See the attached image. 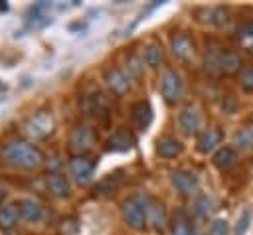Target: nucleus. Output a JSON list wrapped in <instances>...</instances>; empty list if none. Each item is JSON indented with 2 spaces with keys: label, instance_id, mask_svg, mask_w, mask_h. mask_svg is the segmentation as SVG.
I'll return each instance as SVG.
<instances>
[{
  "label": "nucleus",
  "instance_id": "13",
  "mask_svg": "<svg viewBox=\"0 0 253 235\" xmlns=\"http://www.w3.org/2000/svg\"><path fill=\"white\" fill-rule=\"evenodd\" d=\"M219 142H221V130L217 126H208V128L200 130L196 136V148L202 154H210V152L217 150Z\"/></svg>",
  "mask_w": 253,
  "mask_h": 235
},
{
  "label": "nucleus",
  "instance_id": "31",
  "mask_svg": "<svg viewBox=\"0 0 253 235\" xmlns=\"http://www.w3.org/2000/svg\"><path fill=\"white\" fill-rule=\"evenodd\" d=\"M239 85L243 87V91L253 93V65H245L239 73Z\"/></svg>",
  "mask_w": 253,
  "mask_h": 235
},
{
  "label": "nucleus",
  "instance_id": "12",
  "mask_svg": "<svg viewBox=\"0 0 253 235\" xmlns=\"http://www.w3.org/2000/svg\"><path fill=\"white\" fill-rule=\"evenodd\" d=\"M16 209H18V217L26 223H38L43 215L42 203L34 197H20L16 201Z\"/></svg>",
  "mask_w": 253,
  "mask_h": 235
},
{
  "label": "nucleus",
  "instance_id": "15",
  "mask_svg": "<svg viewBox=\"0 0 253 235\" xmlns=\"http://www.w3.org/2000/svg\"><path fill=\"white\" fill-rule=\"evenodd\" d=\"M134 144H136V140H134L132 132L126 130V128H119L107 140V150H111V152H128V150L134 148Z\"/></svg>",
  "mask_w": 253,
  "mask_h": 235
},
{
  "label": "nucleus",
  "instance_id": "33",
  "mask_svg": "<svg viewBox=\"0 0 253 235\" xmlns=\"http://www.w3.org/2000/svg\"><path fill=\"white\" fill-rule=\"evenodd\" d=\"M202 12H206V16H210L206 22L210 24H215V26H221L225 24V12L221 8H204Z\"/></svg>",
  "mask_w": 253,
  "mask_h": 235
},
{
  "label": "nucleus",
  "instance_id": "11",
  "mask_svg": "<svg viewBox=\"0 0 253 235\" xmlns=\"http://www.w3.org/2000/svg\"><path fill=\"white\" fill-rule=\"evenodd\" d=\"M170 49H172V53L178 57V59H192L194 57V53H196V43H194V39L188 36V34H184V32H176V34H172L170 36Z\"/></svg>",
  "mask_w": 253,
  "mask_h": 235
},
{
  "label": "nucleus",
  "instance_id": "1",
  "mask_svg": "<svg viewBox=\"0 0 253 235\" xmlns=\"http://www.w3.org/2000/svg\"><path fill=\"white\" fill-rule=\"evenodd\" d=\"M0 158H2V162L8 164V166L26 168V170L38 168V166L42 164V154H40V150H38L34 144H30V142H26V140H18V138L8 140V142L2 144V148H0Z\"/></svg>",
  "mask_w": 253,
  "mask_h": 235
},
{
  "label": "nucleus",
  "instance_id": "22",
  "mask_svg": "<svg viewBox=\"0 0 253 235\" xmlns=\"http://www.w3.org/2000/svg\"><path fill=\"white\" fill-rule=\"evenodd\" d=\"M140 55H142V61H144L148 67H158V65L162 63V59H164V49H162L160 43L150 41V43L144 45V49H142Z\"/></svg>",
  "mask_w": 253,
  "mask_h": 235
},
{
  "label": "nucleus",
  "instance_id": "14",
  "mask_svg": "<svg viewBox=\"0 0 253 235\" xmlns=\"http://www.w3.org/2000/svg\"><path fill=\"white\" fill-rule=\"evenodd\" d=\"M152 117H154V113H152V107L148 101H138L130 107V122L138 130H146L152 122Z\"/></svg>",
  "mask_w": 253,
  "mask_h": 235
},
{
  "label": "nucleus",
  "instance_id": "19",
  "mask_svg": "<svg viewBox=\"0 0 253 235\" xmlns=\"http://www.w3.org/2000/svg\"><path fill=\"white\" fill-rule=\"evenodd\" d=\"M148 225L154 231H162L168 225V215H166V209H164L162 201L150 199V203H148Z\"/></svg>",
  "mask_w": 253,
  "mask_h": 235
},
{
  "label": "nucleus",
  "instance_id": "5",
  "mask_svg": "<svg viewBox=\"0 0 253 235\" xmlns=\"http://www.w3.org/2000/svg\"><path fill=\"white\" fill-rule=\"evenodd\" d=\"M51 130H53V117L49 111H38L26 120V132L36 140L45 138Z\"/></svg>",
  "mask_w": 253,
  "mask_h": 235
},
{
  "label": "nucleus",
  "instance_id": "29",
  "mask_svg": "<svg viewBox=\"0 0 253 235\" xmlns=\"http://www.w3.org/2000/svg\"><path fill=\"white\" fill-rule=\"evenodd\" d=\"M142 69H144L142 55L130 53V55L126 57V71H128V77H140V75H142Z\"/></svg>",
  "mask_w": 253,
  "mask_h": 235
},
{
  "label": "nucleus",
  "instance_id": "24",
  "mask_svg": "<svg viewBox=\"0 0 253 235\" xmlns=\"http://www.w3.org/2000/svg\"><path fill=\"white\" fill-rule=\"evenodd\" d=\"M235 39H237V43H239L245 51L253 53V20H249V22H245V24H241V26L237 28Z\"/></svg>",
  "mask_w": 253,
  "mask_h": 235
},
{
  "label": "nucleus",
  "instance_id": "10",
  "mask_svg": "<svg viewBox=\"0 0 253 235\" xmlns=\"http://www.w3.org/2000/svg\"><path fill=\"white\" fill-rule=\"evenodd\" d=\"M176 122H178V128L182 130V134H186V136L196 134V132L200 130V124H202V117H200L198 107H194V105L184 107V109L178 113Z\"/></svg>",
  "mask_w": 253,
  "mask_h": 235
},
{
  "label": "nucleus",
  "instance_id": "32",
  "mask_svg": "<svg viewBox=\"0 0 253 235\" xmlns=\"http://www.w3.org/2000/svg\"><path fill=\"white\" fill-rule=\"evenodd\" d=\"M208 235H229V225L223 217H217L210 223V229H208Z\"/></svg>",
  "mask_w": 253,
  "mask_h": 235
},
{
  "label": "nucleus",
  "instance_id": "4",
  "mask_svg": "<svg viewBox=\"0 0 253 235\" xmlns=\"http://www.w3.org/2000/svg\"><path fill=\"white\" fill-rule=\"evenodd\" d=\"M158 89H160V95L162 99L168 103V105H176L180 103L182 95H184V81L180 77V73L172 67H166L162 69L160 73V79H158Z\"/></svg>",
  "mask_w": 253,
  "mask_h": 235
},
{
  "label": "nucleus",
  "instance_id": "21",
  "mask_svg": "<svg viewBox=\"0 0 253 235\" xmlns=\"http://www.w3.org/2000/svg\"><path fill=\"white\" fill-rule=\"evenodd\" d=\"M170 235H198V231L186 213H178L170 221Z\"/></svg>",
  "mask_w": 253,
  "mask_h": 235
},
{
  "label": "nucleus",
  "instance_id": "26",
  "mask_svg": "<svg viewBox=\"0 0 253 235\" xmlns=\"http://www.w3.org/2000/svg\"><path fill=\"white\" fill-rule=\"evenodd\" d=\"M233 144L239 150H249L253 148V128L251 126H241L233 132Z\"/></svg>",
  "mask_w": 253,
  "mask_h": 235
},
{
  "label": "nucleus",
  "instance_id": "35",
  "mask_svg": "<svg viewBox=\"0 0 253 235\" xmlns=\"http://www.w3.org/2000/svg\"><path fill=\"white\" fill-rule=\"evenodd\" d=\"M6 8H8V4H6V2H2V4H0V10H6Z\"/></svg>",
  "mask_w": 253,
  "mask_h": 235
},
{
  "label": "nucleus",
  "instance_id": "18",
  "mask_svg": "<svg viewBox=\"0 0 253 235\" xmlns=\"http://www.w3.org/2000/svg\"><path fill=\"white\" fill-rule=\"evenodd\" d=\"M211 162H213V166H215L217 170L227 172V170H231V168L237 164V152H235V148H231V146H221V148H217V150L213 152Z\"/></svg>",
  "mask_w": 253,
  "mask_h": 235
},
{
  "label": "nucleus",
  "instance_id": "27",
  "mask_svg": "<svg viewBox=\"0 0 253 235\" xmlns=\"http://www.w3.org/2000/svg\"><path fill=\"white\" fill-rule=\"evenodd\" d=\"M83 107H85L87 115H99L101 111H105L107 101H105V97H103L101 93H91V95H87V97H85Z\"/></svg>",
  "mask_w": 253,
  "mask_h": 235
},
{
  "label": "nucleus",
  "instance_id": "23",
  "mask_svg": "<svg viewBox=\"0 0 253 235\" xmlns=\"http://www.w3.org/2000/svg\"><path fill=\"white\" fill-rule=\"evenodd\" d=\"M251 223H253V209H251V205H245V207L237 213V217H235L233 235H247Z\"/></svg>",
  "mask_w": 253,
  "mask_h": 235
},
{
  "label": "nucleus",
  "instance_id": "3",
  "mask_svg": "<svg viewBox=\"0 0 253 235\" xmlns=\"http://www.w3.org/2000/svg\"><path fill=\"white\" fill-rule=\"evenodd\" d=\"M150 196L146 194H134L132 197L125 199L121 203V215L123 221L134 229V231H142L148 225V203H150Z\"/></svg>",
  "mask_w": 253,
  "mask_h": 235
},
{
  "label": "nucleus",
  "instance_id": "2",
  "mask_svg": "<svg viewBox=\"0 0 253 235\" xmlns=\"http://www.w3.org/2000/svg\"><path fill=\"white\" fill-rule=\"evenodd\" d=\"M241 67V57L221 45H211L204 51V69L215 75H233Z\"/></svg>",
  "mask_w": 253,
  "mask_h": 235
},
{
  "label": "nucleus",
  "instance_id": "7",
  "mask_svg": "<svg viewBox=\"0 0 253 235\" xmlns=\"http://www.w3.org/2000/svg\"><path fill=\"white\" fill-rule=\"evenodd\" d=\"M170 184L182 196H192L200 186V178L192 170H172L170 172Z\"/></svg>",
  "mask_w": 253,
  "mask_h": 235
},
{
  "label": "nucleus",
  "instance_id": "28",
  "mask_svg": "<svg viewBox=\"0 0 253 235\" xmlns=\"http://www.w3.org/2000/svg\"><path fill=\"white\" fill-rule=\"evenodd\" d=\"M18 219V209L16 205L10 203H2L0 205V227H12Z\"/></svg>",
  "mask_w": 253,
  "mask_h": 235
},
{
  "label": "nucleus",
  "instance_id": "17",
  "mask_svg": "<svg viewBox=\"0 0 253 235\" xmlns=\"http://www.w3.org/2000/svg\"><path fill=\"white\" fill-rule=\"evenodd\" d=\"M182 150H184L182 142H180L176 136H172V134L160 136V138L156 140V154H158L160 158H176V156L182 154Z\"/></svg>",
  "mask_w": 253,
  "mask_h": 235
},
{
  "label": "nucleus",
  "instance_id": "9",
  "mask_svg": "<svg viewBox=\"0 0 253 235\" xmlns=\"http://www.w3.org/2000/svg\"><path fill=\"white\" fill-rule=\"evenodd\" d=\"M103 81L117 95H125L130 89V77L121 67H107L105 73H103Z\"/></svg>",
  "mask_w": 253,
  "mask_h": 235
},
{
  "label": "nucleus",
  "instance_id": "20",
  "mask_svg": "<svg viewBox=\"0 0 253 235\" xmlns=\"http://www.w3.org/2000/svg\"><path fill=\"white\" fill-rule=\"evenodd\" d=\"M45 186H47L49 194H51V196H55V197H67V196H69V192H71L69 180H67L63 174H59V172L49 174V176L45 178Z\"/></svg>",
  "mask_w": 253,
  "mask_h": 235
},
{
  "label": "nucleus",
  "instance_id": "34",
  "mask_svg": "<svg viewBox=\"0 0 253 235\" xmlns=\"http://www.w3.org/2000/svg\"><path fill=\"white\" fill-rule=\"evenodd\" d=\"M79 231V221L75 217H65L61 221V233L63 235H77Z\"/></svg>",
  "mask_w": 253,
  "mask_h": 235
},
{
  "label": "nucleus",
  "instance_id": "6",
  "mask_svg": "<svg viewBox=\"0 0 253 235\" xmlns=\"http://www.w3.org/2000/svg\"><path fill=\"white\" fill-rule=\"evenodd\" d=\"M93 142H95V134H93V130L87 124H77L69 132V146L79 156H83L85 152H89L93 148Z\"/></svg>",
  "mask_w": 253,
  "mask_h": 235
},
{
  "label": "nucleus",
  "instance_id": "30",
  "mask_svg": "<svg viewBox=\"0 0 253 235\" xmlns=\"http://www.w3.org/2000/svg\"><path fill=\"white\" fill-rule=\"evenodd\" d=\"M115 190H117V184L113 182V178H105V180H101V182H97L93 186V196L107 197V196H113Z\"/></svg>",
  "mask_w": 253,
  "mask_h": 235
},
{
  "label": "nucleus",
  "instance_id": "25",
  "mask_svg": "<svg viewBox=\"0 0 253 235\" xmlns=\"http://www.w3.org/2000/svg\"><path fill=\"white\" fill-rule=\"evenodd\" d=\"M213 209V197L210 196V194H198L196 197H194V201H192V211H194V215H198V217H206L210 211Z\"/></svg>",
  "mask_w": 253,
  "mask_h": 235
},
{
  "label": "nucleus",
  "instance_id": "16",
  "mask_svg": "<svg viewBox=\"0 0 253 235\" xmlns=\"http://www.w3.org/2000/svg\"><path fill=\"white\" fill-rule=\"evenodd\" d=\"M49 2H36V4H32L30 8H28V22H30V26L32 28H45L47 24H51V18H49V14H47V10H49Z\"/></svg>",
  "mask_w": 253,
  "mask_h": 235
},
{
  "label": "nucleus",
  "instance_id": "8",
  "mask_svg": "<svg viewBox=\"0 0 253 235\" xmlns=\"http://www.w3.org/2000/svg\"><path fill=\"white\" fill-rule=\"evenodd\" d=\"M67 168H69V176L77 182V184H89L93 180V174H95V162L85 158V156H73L69 162H67Z\"/></svg>",
  "mask_w": 253,
  "mask_h": 235
}]
</instances>
